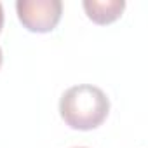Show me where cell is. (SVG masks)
Instances as JSON below:
<instances>
[{
    "label": "cell",
    "mask_w": 148,
    "mask_h": 148,
    "mask_svg": "<svg viewBox=\"0 0 148 148\" xmlns=\"http://www.w3.org/2000/svg\"><path fill=\"white\" fill-rule=\"evenodd\" d=\"M108 112L110 99L99 87L91 84L73 86L66 89L59 99V113L71 129H96L105 122Z\"/></svg>",
    "instance_id": "cell-1"
},
{
    "label": "cell",
    "mask_w": 148,
    "mask_h": 148,
    "mask_svg": "<svg viewBox=\"0 0 148 148\" xmlns=\"http://www.w3.org/2000/svg\"><path fill=\"white\" fill-rule=\"evenodd\" d=\"M18 18L23 26L30 32L47 33L52 32L63 12L61 0H18Z\"/></svg>",
    "instance_id": "cell-2"
},
{
    "label": "cell",
    "mask_w": 148,
    "mask_h": 148,
    "mask_svg": "<svg viewBox=\"0 0 148 148\" xmlns=\"http://www.w3.org/2000/svg\"><path fill=\"white\" fill-rule=\"evenodd\" d=\"M84 9L89 16L98 25H108L113 23L122 16V11L125 9L124 0H86Z\"/></svg>",
    "instance_id": "cell-3"
},
{
    "label": "cell",
    "mask_w": 148,
    "mask_h": 148,
    "mask_svg": "<svg viewBox=\"0 0 148 148\" xmlns=\"http://www.w3.org/2000/svg\"><path fill=\"white\" fill-rule=\"evenodd\" d=\"M4 26V9H2V4H0V30Z\"/></svg>",
    "instance_id": "cell-4"
},
{
    "label": "cell",
    "mask_w": 148,
    "mask_h": 148,
    "mask_svg": "<svg viewBox=\"0 0 148 148\" xmlns=\"http://www.w3.org/2000/svg\"><path fill=\"white\" fill-rule=\"evenodd\" d=\"M0 66H2V49H0Z\"/></svg>",
    "instance_id": "cell-5"
},
{
    "label": "cell",
    "mask_w": 148,
    "mask_h": 148,
    "mask_svg": "<svg viewBox=\"0 0 148 148\" xmlns=\"http://www.w3.org/2000/svg\"><path fill=\"white\" fill-rule=\"evenodd\" d=\"M75 148H86V146H75Z\"/></svg>",
    "instance_id": "cell-6"
}]
</instances>
